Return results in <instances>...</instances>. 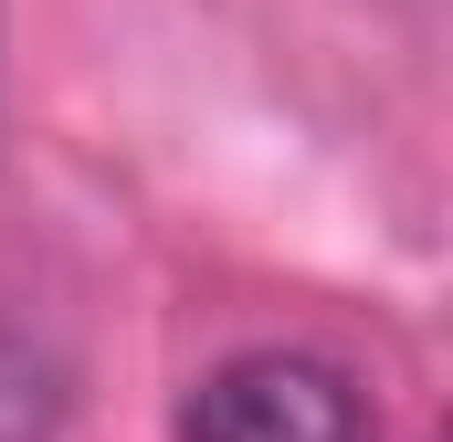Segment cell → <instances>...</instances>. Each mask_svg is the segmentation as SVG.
Instances as JSON below:
<instances>
[{"instance_id":"cell-1","label":"cell","mask_w":453,"mask_h":442,"mask_svg":"<svg viewBox=\"0 0 453 442\" xmlns=\"http://www.w3.org/2000/svg\"><path fill=\"white\" fill-rule=\"evenodd\" d=\"M180 442H380V422H369V390L348 379L338 358L242 347V358H222L190 390Z\"/></svg>"}]
</instances>
